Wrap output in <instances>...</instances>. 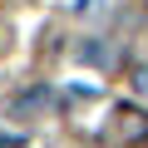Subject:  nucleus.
Wrapping results in <instances>:
<instances>
[{
    "instance_id": "7ed1b4c3",
    "label": "nucleus",
    "mask_w": 148,
    "mask_h": 148,
    "mask_svg": "<svg viewBox=\"0 0 148 148\" xmlns=\"http://www.w3.org/2000/svg\"><path fill=\"white\" fill-rule=\"evenodd\" d=\"M0 148H30V143H25L20 133H0Z\"/></svg>"
},
{
    "instance_id": "f03ea898",
    "label": "nucleus",
    "mask_w": 148,
    "mask_h": 148,
    "mask_svg": "<svg viewBox=\"0 0 148 148\" xmlns=\"http://www.w3.org/2000/svg\"><path fill=\"white\" fill-rule=\"evenodd\" d=\"M133 89L148 99V64H138V69H133Z\"/></svg>"
},
{
    "instance_id": "f257e3e1",
    "label": "nucleus",
    "mask_w": 148,
    "mask_h": 148,
    "mask_svg": "<svg viewBox=\"0 0 148 148\" xmlns=\"http://www.w3.org/2000/svg\"><path fill=\"white\" fill-rule=\"evenodd\" d=\"M109 143H119V148L148 143V114H143V109H114V119H109Z\"/></svg>"
}]
</instances>
